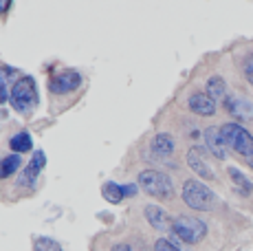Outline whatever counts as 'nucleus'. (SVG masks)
I'll list each match as a JSON object with an SVG mask.
<instances>
[{
    "label": "nucleus",
    "mask_w": 253,
    "mask_h": 251,
    "mask_svg": "<svg viewBox=\"0 0 253 251\" xmlns=\"http://www.w3.org/2000/svg\"><path fill=\"white\" fill-rule=\"evenodd\" d=\"M145 218H148V225L157 231H168L172 229V223L168 218V211L159 205H148L145 207Z\"/></svg>",
    "instance_id": "obj_14"
},
{
    "label": "nucleus",
    "mask_w": 253,
    "mask_h": 251,
    "mask_svg": "<svg viewBox=\"0 0 253 251\" xmlns=\"http://www.w3.org/2000/svg\"><path fill=\"white\" fill-rule=\"evenodd\" d=\"M225 108H227V113L238 119V122H253V104L249 99L231 95V97L225 99Z\"/></svg>",
    "instance_id": "obj_12"
},
{
    "label": "nucleus",
    "mask_w": 253,
    "mask_h": 251,
    "mask_svg": "<svg viewBox=\"0 0 253 251\" xmlns=\"http://www.w3.org/2000/svg\"><path fill=\"white\" fill-rule=\"evenodd\" d=\"M229 174H231V181L238 185V190H240V194H249L251 192V183L247 181L245 176L240 174V172L236 170V167H229Z\"/></svg>",
    "instance_id": "obj_19"
},
{
    "label": "nucleus",
    "mask_w": 253,
    "mask_h": 251,
    "mask_svg": "<svg viewBox=\"0 0 253 251\" xmlns=\"http://www.w3.org/2000/svg\"><path fill=\"white\" fill-rule=\"evenodd\" d=\"M82 75L75 69H64L48 77V95L53 99H66V95L82 88Z\"/></svg>",
    "instance_id": "obj_6"
},
{
    "label": "nucleus",
    "mask_w": 253,
    "mask_h": 251,
    "mask_svg": "<svg viewBox=\"0 0 253 251\" xmlns=\"http://www.w3.org/2000/svg\"><path fill=\"white\" fill-rule=\"evenodd\" d=\"M181 199L183 203L194 211H205L213 203V192L209 190L205 183L196 181V178H187L181 187Z\"/></svg>",
    "instance_id": "obj_5"
},
{
    "label": "nucleus",
    "mask_w": 253,
    "mask_h": 251,
    "mask_svg": "<svg viewBox=\"0 0 253 251\" xmlns=\"http://www.w3.org/2000/svg\"><path fill=\"white\" fill-rule=\"evenodd\" d=\"M22 167V157L20 154H4L0 159V181H7V178L16 176L18 170Z\"/></svg>",
    "instance_id": "obj_15"
},
{
    "label": "nucleus",
    "mask_w": 253,
    "mask_h": 251,
    "mask_svg": "<svg viewBox=\"0 0 253 251\" xmlns=\"http://www.w3.org/2000/svg\"><path fill=\"white\" fill-rule=\"evenodd\" d=\"M139 187L145 192L148 196L157 201H172L174 199V183L172 176L165 174L161 170H154V167H148V170H141L137 176Z\"/></svg>",
    "instance_id": "obj_3"
},
{
    "label": "nucleus",
    "mask_w": 253,
    "mask_h": 251,
    "mask_svg": "<svg viewBox=\"0 0 253 251\" xmlns=\"http://www.w3.org/2000/svg\"><path fill=\"white\" fill-rule=\"evenodd\" d=\"M203 139H205V146H207V150L211 152V157L225 161L227 159V146H225V139H222V134H220V128L209 126V128H205V132H203Z\"/></svg>",
    "instance_id": "obj_13"
},
{
    "label": "nucleus",
    "mask_w": 253,
    "mask_h": 251,
    "mask_svg": "<svg viewBox=\"0 0 253 251\" xmlns=\"http://www.w3.org/2000/svg\"><path fill=\"white\" fill-rule=\"evenodd\" d=\"M13 4L11 2H7V4H0V11H9V9H11Z\"/></svg>",
    "instance_id": "obj_24"
},
{
    "label": "nucleus",
    "mask_w": 253,
    "mask_h": 251,
    "mask_svg": "<svg viewBox=\"0 0 253 251\" xmlns=\"http://www.w3.org/2000/svg\"><path fill=\"white\" fill-rule=\"evenodd\" d=\"M44 166H46L44 152H42V150H36V152H33L31 163L24 167V172L20 174V178H18V187H22V190L31 192L33 185H36V181H38V176H40V172L44 170Z\"/></svg>",
    "instance_id": "obj_8"
},
{
    "label": "nucleus",
    "mask_w": 253,
    "mask_h": 251,
    "mask_svg": "<svg viewBox=\"0 0 253 251\" xmlns=\"http://www.w3.org/2000/svg\"><path fill=\"white\" fill-rule=\"evenodd\" d=\"M137 194V185H119V183L115 181H106L104 185H101V196H104L108 203H124L126 199H130V196Z\"/></svg>",
    "instance_id": "obj_11"
},
{
    "label": "nucleus",
    "mask_w": 253,
    "mask_h": 251,
    "mask_svg": "<svg viewBox=\"0 0 253 251\" xmlns=\"http://www.w3.org/2000/svg\"><path fill=\"white\" fill-rule=\"evenodd\" d=\"M205 88H207V95L213 101H216V99L225 101L227 99V84H225V80H222L220 75H211V77H209L207 84H205Z\"/></svg>",
    "instance_id": "obj_17"
},
{
    "label": "nucleus",
    "mask_w": 253,
    "mask_h": 251,
    "mask_svg": "<svg viewBox=\"0 0 253 251\" xmlns=\"http://www.w3.org/2000/svg\"><path fill=\"white\" fill-rule=\"evenodd\" d=\"M18 69H11V66H0V86L4 88H11L18 80Z\"/></svg>",
    "instance_id": "obj_18"
},
{
    "label": "nucleus",
    "mask_w": 253,
    "mask_h": 251,
    "mask_svg": "<svg viewBox=\"0 0 253 251\" xmlns=\"http://www.w3.org/2000/svg\"><path fill=\"white\" fill-rule=\"evenodd\" d=\"M154 251H181V247H178L176 243H172L169 238H157L152 245Z\"/></svg>",
    "instance_id": "obj_21"
},
{
    "label": "nucleus",
    "mask_w": 253,
    "mask_h": 251,
    "mask_svg": "<svg viewBox=\"0 0 253 251\" xmlns=\"http://www.w3.org/2000/svg\"><path fill=\"white\" fill-rule=\"evenodd\" d=\"M150 150L157 157V161L168 163V166H174V154H176V141H174L172 134L168 132H159L152 137L150 141Z\"/></svg>",
    "instance_id": "obj_7"
},
{
    "label": "nucleus",
    "mask_w": 253,
    "mask_h": 251,
    "mask_svg": "<svg viewBox=\"0 0 253 251\" xmlns=\"http://www.w3.org/2000/svg\"><path fill=\"white\" fill-rule=\"evenodd\" d=\"M242 73L247 75V80L253 82V51L242 57Z\"/></svg>",
    "instance_id": "obj_22"
},
{
    "label": "nucleus",
    "mask_w": 253,
    "mask_h": 251,
    "mask_svg": "<svg viewBox=\"0 0 253 251\" xmlns=\"http://www.w3.org/2000/svg\"><path fill=\"white\" fill-rule=\"evenodd\" d=\"M220 134L225 139V146L233 150L242 161L253 170V134L238 122H227L220 126Z\"/></svg>",
    "instance_id": "obj_2"
},
{
    "label": "nucleus",
    "mask_w": 253,
    "mask_h": 251,
    "mask_svg": "<svg viewBox=\"0 0 253 251\" xmlns=\"http://www.w3.org/2000/svg\"><path fill=\"white\" fill-rule=\"evenodd\" d=\"M33 251H62V247L51 238H36L33 240Z\"/></svg>",
    "instance_id": "obj_20"
},
{
    "label": "nucleus",
    "mask_w": 253,
    "mask_h": 251,
    "mask_svg": "<svg viewBox=\"0 0 253 251\" xmlns=\"http://www.w3.org/2000/svg\"><path fill=\"white\" fill-rule=\"evenodd\" d=\"M9 104L20 117L29 119L38 108V88L31 75H20L9 90Z\"/></svg>",
    "instance_id": "obj_1"
},
{
    "label": "nucleus",
    "mask_w": 253,
    "mask_h": 251,
    "mask_svg": "<svg viewBox=\"0 0 253 251\" xmlns=\"http://www.w3.org/2000/svg\"><path fill=\"white\" fill-rule=\"evenodd\" d=\"M31 148H33V137L27 130H20V132H16L9 139V150L13 154H27L31 152Z\"/></svg>",
    "instance_id": "obj_16"
},
{
    "label": "nucleus",
    "mask_w": 253,
    "mask_h": 251,
    "mask_svg": "<svg viewBox=\"0 0 253 251\" xmlns=\"http://www.w3.org/2000/svg\"><path fill=\"white\" fill-rule=\"evenodd\" d=\"M9 90H11V88H4V86H0V104H4V101L9 99Z\"/></svg>",
    "instance_id": "obj_23"
},
{
    "label": "nucleus",
    "mask_w": 253,
    "mask_h": 251,
    "mask_svg": "<svg viewBox=\"0 0 253 251\" xmlns=\"http://www.w3.org/2000/svg\"><path fill=\"white\" fill-rule=\"evenodd\" d=\"M187 108L192 110L194 115H198V117H213L218 110L216 101L209 97L207 93H201V90H196V93H192L187 97Z\"/></svg>",
    "instance_id": "obj_10"
},
{
    "label": "nucleus",
    "mask_w": 253,
    "mask_h": 251,
    "mask_svg": "<svg viewBox=\"0 0 253 251\" xmlns=\"http://www.w3.org/2000/svg\"><path fill=\"white\" fill-rule=\"evenodd\" d=\"M169 231L185 245H198L207 236V225L196 216H176Z\"/></svg>",
    "instance_id": "obj_4"
},
{
    "label": "nucleus",
    "mask_w": 253,
    "mask_h": 251,
    "mask_svg": "<svg viewBox=\"0 0 253 251\" xmlns=\"http://www.w3.org/2000/svg\"><path fill=\"white\" fill-rule=\"evenodd\" d=\"M185 163H187L189 170L196 176H201L203 181H216V174H213V170L209 167V163H207L201 148H189L187 154H185Z\"/></svg>",
    "instance_id": "obj_9"
}]
</instances>
